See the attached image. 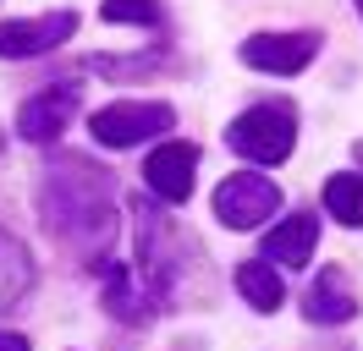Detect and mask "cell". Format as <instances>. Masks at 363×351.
<instances>
[{
  "mask_svg": "<svg viewBox=\"0 0 363 351\" xmlns=\"http://www.w3.org/2000/svg\"><path fill=\"white\" fill-rule=\"evenodd\" d=\"M99 17L105 22H143V28H160V22H165V0H105Z\"/></svg>",
  "mask_w": 363,
  "mask_h": 351,
  "instance_id": "9a60e30c",
  "label": "cell"
},
{
  "mask_svg": "<svg viewBox=\"0 0 363 351\" xmlns=\"http://www.w3.org/2000/svg\"><path fill=\"white\" fill-rule=\"evenodd\" d=\"M72 110H77V88H72V83H55V88L33 93V99L17 110V132H23L28 143H55V137L67 132Z\"/></svg>",
  "mask_w": 363,
  "mask_h": 351,
  "instance_id": "9c48e42d",
  "label": "cell"
},
{
  "mask_svg": "<svg viewBox=\"0 0 363 351\" xmlns=\"http://www.w3.org/2000/svg\"><path fill=\"white\" fill-rule=\"evenodd\" d=\"M358 11H363V0H358Z\"/></svg>",
  "mask_w": 363,
  "mask_h": 351,
  "instance_id": "d6986e66",
  "label": "cell"
},
{
  "mask_svg": "<svg viewBox=\"0 0 363 351\" xmlns=\"http://www.w3.org/2000/svg\"><path fill=\"white\" fill-rule=\"evenodd\" d=\"M303 313H308V324H347V318H358V297L347 285V269L325 263L314 275V285H308V297H303Z\"/></svg>",
  "mask_w": 363,
  "mask_h": 351,
  "instance_id": "30bf717a",
  "label": "cell"
},
{
  "mask_svg": "<svg viewBox=\"0 0 363 351\" xmlns=\"http://www.w3.org/2000/svg\"><path fill=\"white\" fill-rule=\"evenodd\" d=\"M116 181L105 165H94L83 154H61L39 181V214L50 236L67 241L72 253H94L116 236Z\"/></svg>",
  "mask_w": 363,
  "mask_h": 351,
  "instance_id": "6da1fadb",
  "label": "cell"
},
{
  "mask_svg": "<svg viewBox=\"0 0 363 351\" xmlns=\"http://www.w3.org/2000/svg\"><path fill=\"white\" fill-rule=\"evenodd\" d=\"M193 176H199V149L182 143V137L149 149V159H143V187H149L160 203H187V197H193Z\"/></svg>",
  "mask_w": 363,
  "mask_h": 351,
  "instance_id": "5b68a950",
  "label": "cell"
},
{
  "mask_svg": "<svg viewBox=\"0 0 363 351\" xmlns=\"http://www.w3.org/2000/svg\"><path fill=\"white\" fill-rule=\"evenodd\" d=\"M28 291H33V258L11 231H0V313L17 307Z\"/></svg>",
  "mask_w": 363,
  "mask_h": 351,
  "instance_id": "7c38bea8",
  "label": "cell"
},
{
  "mask_svg": "<svg viewBox=\"0 0 363 351\" xmlns=\"http://www.w3.org/2000/svg\"><path fill=\"white\" fill-rule=\"evenodd\" d=\"M352 154H358V165H363V143H358V149H352Z\"/></svg>",
  "mask_w": 363,
  "mask_h": 351,
  "instance_id": "e0dca14e",
  "label": "cell"
},
{
  "mask_svg": "<svg viewBox=\"0 0 363 351\" xmlns=\"http://www.w3.org/2000/svg\"><path fill=\"white\" fill-rule=\"evenodd\" d=\"M325 214L347 231H363V176H330L325 181Z\"/></svg>",
  "mask_w": 363,
  "mask_h": 351,
  "instance_id": "5bb4252c",
  "label": "cell"
},
{
  "mask_svg": "<svg viewBox=\"0 0 363 351\" xmlns=\"http://www.w3.org/2000/svg\"><path fill=\"white\" fill-rule=\"evenodd\" d=\"M314 247H319V219L314 214H292L270 225L264 236V263H281V269H308L314 263Z\"/></svg>",
  "mask_w": 363,
  "mask_h": 351,
  "instance_id": "8fae6325",
  "label": "cell"
},
{
  "mask_svg": "<svg viewBox=\"0 0 363 351\" xmlns=\"http://www.w3.org/2000/svg\"><path fill=\"white\" fill-rule=\"evenodd\" d=\"M226 143L253 165H281L297 143V115L292 105H253L226 127Z\"/></svg>",
  "mask_w": 363,
  "mask_h": 351,
  "instance_id": "7a4b0ae2",
  "label": "cell"
},
{
  "mask_svg": "<svg viewBox=\"0 0 363 351\" xmlns=\"http://www.w3.org/2000/svg\"><path fill=\"white\" fill-rule=\"evenodd\" d=\"M281 214V187L259 171H237L215 187V219L231 231H259L264 219Z\"/></svg>",
  "mask_w": 363,
  "mask_h": 351,
  "instance_id": "277c9868",
  "label": "cell"
},
{
  "mask_svg": "<svg viewBox=\"0 0 363 351\" xmlns=\"http://www.w3.org/2000/svg\"><path fill=\"white\" fill-rule=\"evenodd\" d=\"M77 33L72 11H50V17H23V22H0V61H33L55 44H67Z\"/></svg>",
  "mask_w": 363,
  "mask_h": 351,
  "instance_id": "8992f818",
  "label": "cell"
},
{
  "mask_svg": "<svg viewBox=\"0 0 363 351\" xmlns=\"http://www.w3.org/2000/svg\"><path fill=\"white\" fill-rule=\"evenodd\" d=\"M237 291L248 297L259 313H275V307L286 302V285H281V275H275L264 258H253V263H237Z\"/></svg>",
  "mask_w": 363,
  "mask_h": 351,
  "instance_id": "4fadbf2b",
  "label": "cell"
},
{
  "mask_svg": "<svg viewBox=\"0 0 363 351\" xmlns=\"http://www.w3.org/2000/svg\"><path fill=\"white\" fill-rule=\"evenodd\" d=\"M99 269H105V307H111V318H121V324H149L160 307H165L138 269H127V263H99Z\"/></svg>",
  "mask_w": 363,
  "mask_h": 351,
  "instance_id": "ba28073f",
  "label": "cell"
},
{
  "mask_svg": "<svg viewBox=\"0 0 363 351\" xmlns=\"http://www.w3.org/2000/svg\"><path fill=\"white\" fill-rule=\"evenodd\" d=\"M0 149H6V132H0Z\"/></svg>",
  "mask_w": 363,
  "mask_h": 351,
  "instance_id": "ac0fdd59",
  "label": "cell"
},
{
  "mask_svg": "<svg viewBox=\"0 0 363 351\" xmlns=\"http://www.w3.org/2000/svg\"><path fill=\"white\" fill-rule=\"evenodd\" d=\"M177 127V110L171 105H155V99H121V105H105L94 110V143H105V149H138V143H149L160 132Z\"/></svg>",
  "mask_w": 363,
  "mask_h": 351,
  "instance_id": "3957f363",
  "label": "cell"
},
{
  "mask_svg": "<svg viewBox=\"0 0 363 351\" xmlns=\"http://www.w3.org/2000/svg\"><path fill=\"white\" fill-rule=\"evenodd\" d=\"M0 351H33V346H28L23 335H11V329H0Z\"/></svg>",
  "mask_w": 363,
  "mask_h": 351,
  "instance_id": "2e32d148",
  "label": "cell"
},
{
  "mask_svg": "<svg viewBox=\"0 0 363 351\" xmlns=\"http://www.w3.org/2000/svg\"><path fill=\"white\" fill-rule=\"evenodd\" d=\"M314 55H319V33H253L242 44V61L253 71H275V77H297Z\"/></svg>",
  "mask_w": 363,
  "mask_h": 351,
  "instance_id": "52a82bcc",
  "label": "cell"
}]
</instances>
